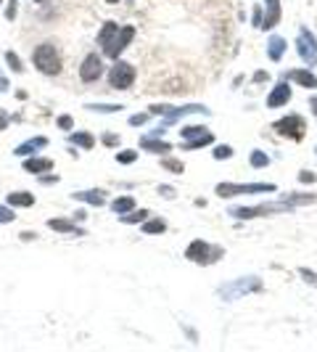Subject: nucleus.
I'll return each mask as SVG.
<instances>
[{
    "instance_id": "f257e3e1",
    "label": "nucleus",
    "mask_w": 317,
    "mask_h": 352,
    "mask_svg": "<svg viewBox=\"0 0 317 352\" xmlns=\"http://www.w3.org/2000/svg\"><path fill=\"white\" fill-rule=\"evenodd\" d=\"M32 64L37 67V72L48 74V77H56V74L61 72V56H58V51H56L50 43L37 45L34 53H32Z\"/></svg>"
},
{
    "instance_id": "f03ea898",
    "label": "nucleus",
    "mask_w": 317,
    "mask_h": 352,
    "mask_svg": "<svg viewBox=\"0 0 317 352\" xmlns=\"http://www.w3.org/2000/svg\"><path fill=\"white\" fill-rule=\"evenodd\" d=\"M222 254H225V252H222V246L206 244V241H201V238H196L193 244L188 246V252H185V257H188L190 262H198V265H214Z\"/></svg>"
},
{
    "instance_id": "7ed1b4c3",
    "label": "nucleus",
    "mask_w": 317,
    "mask_h": 352,
    "mask_svg": "<svg viewBox=\"0 0 317 352\" xmlns=\"http://www.w3.org/2000/svg\"><path fill=\"white\" fill-rule=\"evenodd\" d=\"M275 133L291 138V141H302L304 133H306V122L299 114H288V117H283V119H278V122H275Z\"/></svg>"
},
{
    "instance_id": "20e7f679",
    "label": "nucleus",
    "mask_w": 317,
    "mask_h": 352,
    "mask_svg": "<svg viewBox=\"0 0 317 352\" xmlns=\"http://www.w3.org/2000/svg\"><path fill=\"white\" fill-rule=\"evenodd\" d=\"M262 191H275V183H254V185H240V183H220L217 196L230 199L238 193H262Z\"/></svg>"
},
{
    "instance_id": "39448f33",
    "label": "nucleus",
    "mask_w": 317,
    "mask_h": 352,
    "mask_svg": "<svg viewBox=\"0 0 317 352\" xmlns=\"http://www.w3.org/2000/svg\"><path fill=\"white\" fill-rule=\"evenodd\" d=\"M135 67L132 64H127V61H116L114 64V69H111L108 74V82H111V88H116V90H127L130 85L135 82Z\"/></svg>"
},
{
    "instance_id": "423d86ee",
    "label": "nucleus",
    "mask_w": 317,
    "mask_h": 352,
    "mask_svg": "<svg viewBox=\"0 0 317 352\" xmlns=\"http://www.w3.org/2000/svg\"><path fill=\"white\" fill-rule=\"evenodd\" d=\"M132 37H135V27H122V30H119V32L104 45V53L108 56V59L116 61V56H122V51L127 48L130 43H132Z\"/></svg>"
},
{
    "instance_id": "0eeeda50",
    "label": "nucleus",
    "mask_w": 317,
    "mask_h": 352,
    "mask_svg": "<svg viewBox=\"0 0 317 352\" xmlns=\"http://www.w3.org/2000/svg\"><path fill=\"white\" fill-rule=\"evenodd\" d=\"M100 74H104V61H100V56H96V53L85 56V61H82V67H80V80L82 82H96Z\"/></svg>"
},
{
    "instance_id": "6e6552de",
    "label": "nucleus",
    "mask_w": 317,
    "mask_h": 352,
    "mask_svg": "<svg viewBox=\"0 0 317 352\" xmlns=\"http://www.w3.org/2000/svg\"><path fill=\"white\" fill-rule=\"evenodd\" d=\"M296 48H299V56L310 64H317V40H314V35L312 32H302V37H299V43H296Z\"/></svg>"
},
{
    "instance_id": "1a4fd4ad",
    "label": "nucleus",
    "mask_w": 317,
    "mask_h": 352,
    "mask_svg": "<svg viewBox=\"0 0 317 352\" xmlns=\"http://www.w3.org/2000/svg\"><path fill=\"white\" fill-rule=\"evenodd\" d=\"M288 101H291V85H288L286 80H280V82L272 88V93H270L267 106H270V109H280V106L288 104Z\"/></svg>"
},
{
    "instance_id": "9d476101",
    "label": "nucleus",
    "mask_w": 317,
    "mask_h": 352,
    "mask_svg": "<svg viewBox=\"0 0 317 352\" xmlns=\"http://www.w3.org/2000/svg\"><path fill=\"white\" fill-rule=\"evenodd\" d=\"M48 228L56 230V233H74V236H82L85 230L74 225V220H66V217H50L48 220Z\"/></svg>"
},
{
    "instance_id": "9b49d317",
    "label": "nucleus",
    "mask_w": 317,
    "mask_h": 352,
    "mask_svg": "<svg viewBox=\"0 0 317 352\" xmlns=\"http://www.w3.org/2000/svg\"><path fill=\"white\" fill-rule=\"evenodd\" d=\"M24 170L26 172H32V175H42V172H48L53 170V159H45V156H30V159L24 162Z\"/></svg>"
},
{
    "instance_id": "f8f14e48",
    "label": "nucleus",
    "mask_w": 317,
    "mask_h": 352,
    "mask_svg": "<svg viewBox=\"0 0 317 352\" xmlns=\"http://www.w3.org/2000/svg\"><path fill=\"white\" fill-rule=\"evenodd\" d=\"M286 48H288V45H286V37L272 35V37H270V43H267V56H270L272 61H280L283 56H286Z\"/></svg>"
},
{
    "instance_id": "ddd939ff",
    "label": "nucleus",
    "mask_w": 317,
    "mask_h": 352,
    "mask_svg": "<svg viewBox=\"0 0 317 352\" xmlns=\"http://www.w3.org/2000/svg\"><path fill=\"white\" fill-rule=\"evenodd\" d=\"M264 3H267V16L262 22V30H272L280 22V0H264Z\"/></svg>"
},
{
    "instance_id": "4468645a",
    "label": "nucleus",
    "mask_w": 317,
    "mask_h": 352,
    "mask_svg": "<svg viewBox=\"0 0 317 352\" xmlns=\"http://www.w3.org/2000/svg\"><path fill=\"white\" fill-rule=\"evenodd\" d=\"M272 212V207H236L232 209V215L240 217V220H251V217H262V215H270Z\"/></svg>"
},
{
    "instance_id": "2eb2a0df",
    "label": "nucleus",
    "mask_w": 317,
    "mask_h": 352,
    "mask_svg": "<svg viewBox=\"0 0 317 352\" xmlns=\"http://www.w3.org/2000/svg\"><path fill=\"white\" fill-rule=\"evenodd\" d=\"M140 146L146 148V151H151V154H170L172 151V143L156 141V138H151V135H146L143 141H140Z\"/></svg>"
},
{
    "instance_id": "dca6fc26",
    "label": "nucleus",
    "mask_w": 317,
    "mask_h": 352,
    "mask_svg": "<svg viewBox=\"0 0 317 352\" xmlns=\"http://www.w3.org/2000/svg\"><path fill=\"white\" fill-rule=\"evenodd\" d=\"M288 77H291L294 82H299V85H304V88H317V77L312 72H306V69H291Z\"/></svg>"
},
{
    "instance_id": "f3484780",
    "label": "nucleus",
    "mask_w": 317,
    "mask_h": 352,
    "mask_svg": "<svg viewBox=\"0 0 317 352\" xmlns=\"http://www.w3.org/2000/svg\"><path fill=\"white\" fill-rule=\"evenodd\" d=\"M8 204H11V207H32L34 204V196L30 191H14V193H8V199H6Z\"/></svg>"
},
{
    "instance_id": "a211bd4d",
    "label": "nucleus",
    "mask_w": 317,
    "mask_h": 352,
    "mask_svg": "<svg viewBox=\"0 0 317 352\" xmlns=\"http://www.w3.org/2000/svg\"><path fill=\"white\" fill-rule=\"evenodd\" d=\"M74 199L85 201V204H92V207H100V204L106 201V193L104 191H80V193H74Z\"/></svg>"
},
{
    "instance_id": "6ab92c4d",
    "label": "nucleus",
    "mask_w": 317,
    "mask_h": 352,
    "mask_svg": "<svg viewBox=\"0 0 317 352\" xmlns=\"http://www.w3.org/2000/svg\"><path fill=\"white\" fill-rule=\"evenodd\" d=\"M185 114H209L204 106H196V104H190V106H180V109H166V117H170V122L172 119H177V117H185Z\"/></svg>"
},
{
    "instance_id": "aec40b11",
    "label": "nucleus",
    "mask_w": 317,
    "mask_h": 352,
    "mask_svg": "<svg viewBox=\"0 0 317 352\" xmlns=\"http://www.w3.org/2000/svg\"><path fill=\"white\" fill-rule=\"evenodd\" d=\"M45 146H48V138L37 135V138H32L30 143H22V146H18V148H16V154H18V156H30V154L37 151V148H45Z\"/></svg>"
},
{
    "instance_id": "412c9836",
    "label": "nucleus",
    "mask_w": 317,
    "mask_h": 352,
    "mask_svg": "<svg viewBox=\"0 0 317 352\" xmlns=\"http://www.w3.org/2000/svg\"><path fill=\"white\" fill-rule=\"evenodd\" d=\"M140 230H143V233H148V236H151V233H164V230H166V222H164L162 217H156V220H146L143 225H140Z\"/></svg>"
},
{
    "instance_id": "4be33fe9",
    "label": "nucleus",
    "mask_w": 317,
    "mask_h": 352,
    "mask_svg": "<svg viewBox=\"0 0 317 352\" xmlns=\"http://www.w3.org/2000/svg\"><path fill=\"white\" fill-rule=\"evenodd\" d=\"M69 141L74 146H80V148H92V146H96V138H92L90 133H72Z\"/></svg>"
},
{
    "instance_id": "5701e85b",
    "label": "nucleus",
    "mask_w": 317,
    "mask_h": 352,
    "mask_svg": "<svg viewBox=\"0 0 317 352\" xmlns=\"http://www.w3.org/2000/svg\"><path fill=\"white\" fill-rule=\"evenodd\" d=\"M132 207H135V199L132 196H119L114 204H111V209H114L116 215H124V212H130Z\"/></svg>"
},
{
    "instance_id": "b1692460",
    "label": "nucleus",
    "mask_w": 317,
    "mask_h": 352,
    "mask_svg": "<svg viewBox=\"0 0 317 352\" xmlns=\"http://www.w3.org/2000/svg\"><path fill=\"white\" fill-rule=\"evenodd\" d=\"M116 32H119V27H116L114 22H106L104 27H100V32H98V43H100V45H106V43L111 40V37L116 35Z\"/></svg>"
},
{
    "instance_id": "393cba45",
    "label": "nucleus",
    "mask_w": 317,
    "mask_h": 352,
    "mask_svg": "<svg viewBox=\"0 0 317 352\" xmlns=\"http://www.w3.org/2000/svg\"><path fill=\"white\" fill-rule=\"evenodd\" d=\"M212 143H214V135L212 133H204V135L196 138V141L185 143V148H190V151H193V148H204V146H212Z\"/></svg>"
},
{
    "instance_id": "a878e982",
    "label": "nucleus",
    "mask_w": 317,
    "mask_h": 352,
    "mask_svg": "<svg viewBox=\"0 0 317 352\" xmlns=\"http://www.w3.org/2000/svg\"><path fill=\"white\" fill-rule=\"evenodd\" d=\"M270 164V156L264 151H251V167H256V170H262V167Z\"/></svg>"
},
{
    "instance_id": "bb28decb",
    "label": "nucleus",
    "mask_w": 317,
    "mask_h": 352,
    "mask_svg": "<svg viewBox=\"0 0 317 352\" xmlns=\"http://www.w3.org/2000/svg\"><path fill=\"white\" fill-rule=\"evenodd\" d=\"M204 133H206V127H201V125H193V127H182V138H185V141H190V138H198V135H204Z\"/></svg>"
},
{
    "instance_id": "cd10ccee",
    "label": "nucleus",
    "mask_w": 317,
    "mask_h": 352,
    "mask_svg": "<svg viewBox=\"0 0 317 352\" xmlns=\"http://www.w3.org/2000/svg\"><path fill=\"white\" fill-rule=\"evenodd\" d=\"M148 217V212L146 209H138V212H124L122 215V222H143Z\"/></svg>"
},
{
    "instance_id": "c85d7f7f",
    "label": "nucleus",
    "mask_w": 317,
    "mask_h": 352,
    "mask_svg": "<svg viewBox=\"0 0 317 352\" xmlns=\"http://www.w3.org/2000/svg\"><path fill=\"white\" fill-rule=\"evenodd\" d=\"M116 162H119V164H132V162H138V151H132V148H127V151H119V154H116Z\"/></svg>"
},
{
    "instance_id": "c756f323",
    "label": "nucleus",
    "mask_w": 317,
    "mask_h": 352,
    "mask_svg": "<svg viewBox=\"0 0 317 352\" xmlns=\"http://www.w3.org/2000/svg\"><path fill=\"white\" fill-rule=\"evenodd\" d=\"M283 201H304V204H312V201H317V196H314V193H288Z\"/></svg>"
},
{
    "instance_id": "7c9ffc66",
    "label": "nucleus",
    "mask_w": 317,
    "mask_h": 352,
    "mask_svg": "<svg viewBox=\"0 0 317 352\" xmlns=\"http://www.w3.org/2000/svg\"><path fill=\"white\" fill-rule=\"evenodd\" d=\"M162 167L164 170H170V172H174V175H180L185 167H182V162H177V159H170V156H166V159H162Z\"/></svg>"
},
{
    "instance_id": "2f4dec72",
    "label": "nucleus",
    "mask_w": 317,
    "mask_h": 352,
    "mask_svg": "<svg viewBox=\"0 0 317 352\" xmlns=\"http://www.w3.org/2000/svg\"><path fill=\"white\" fill-rule=\"evenodd\" d=\"M90 111H104V114H111V111H119L122 106L119 104H88Z\"/></svg>"
},
{
    "instance_id": "473e14b6",
    "label": "nucleus",
    "mask_w": 317,
    "mask_h": 352,
    "mask_svg": "<svg viewBox=\"0 0 317 352\" xmlns=\"http://www.w3.org/2000/svg\"><path fill=\"white\" fill-rule=\"evenodd\" d=\"M6 64H8V67H11V69H14L16 74L24 69V67H22V61H18V56H16L14 51H8V53H6Z\"/></svg>"
},
{
    "instance_id": "72a5a7b5",
    "label": "nucleus",
    "mask_w": 317,
    "mask_h": 352,
    "mask_svg": "<svg viewBox=\"0 0 317 352\" xmlns=\"http://www.w3.org/2000/svg\"><path fill=\"white\" fill-rule=\"evenodd\" d=\"M230 156H232L230 146H217V148H214V159H230Z\"/></svg>"
},
{
    "instance_id": "f704fd0d",
    "label": "nucleus",
    "mask_w": 317,
    "mask_h": 352,
    "mask_svg": "<svg viewBox=\"0 0 317 352\" xmlns=\"http://www.w3.org/2000/svg\"><path fill=\"white\" fill-rule=\"evenodd\" d=\"M14 209L11 207H3V204H0V225H3V222H14Z\"/></svg>"
},
{
    "instance_id": "c9c22d12",
    "label": "nucleus",
    "mask_w": 317,
    "mask_h": 352,
    "mask_svg": "<svg viewBox=\"0 0 317 352\" xmlns=\"http://www.w3.org/2000/svg\"><path fill=\"white\" fill-rule=\"evenodd\" d=\"M146 122H148V114H132V117H130V125H132V127H140Z\"/></svg>"
},
{
    "instance_id": "e433bc0d",
    "label": "nucleus",
    "mask_w": 317,
    "mask_h": 352,
    "mask_svg": "<svg viewBox=\"0 0 317 352\" xmlns=\"http://www.w3.org/2000/svg\"><path fill=\"white\" fill-rule=\"evenodd\" d=\"M72 125H74V119H72L69 114H61V117H58V127H61V130H72Z\"/></svg>"
},
{
    "instance_id": "4c0bfd02",
    "label": "nucleus",
    "mask_w": 317,
    "mask_h": 352,
    "mask_svg": "<svg viewBox=\"0 0 317 352\" xmlns=\"http://www.w3.org/2000/svg\"><path fill=\"white\" fill-rule=\"evenodd\" d=\"M314 180H317L314 172H310V170H302L299 172V183H314Z\"/></svg>"
},
{
    "instance_id": "58836bf2",
    "label": "nucleus",
    "mask_w": 317,
    "mask_h": 352,
    "mask_svg": "<svg viewBox=\"0 0 317 352\" xmlns=\"http://www.w3.org/2000/svg\"><path fill=\"white\" fill-rule=\"evenodd\" d=\"M100 141H104V146H116V143H119V135H114V133H104V138H100Z\"/></svg>"
},
{
    "instance_id": "ea45409f",
    "label": "nucleus",
    "mask_w": 317,
    "mask_h": 352,
    "mask_svg": "<svg viewBox=\"0 0 317 352\" xmlns=\"http://www.w3.org/2000/svg\"><path fill=\"white\" fill-rule=\"evenodd\" d=\"M166 109H170L166 104H154V106L148 109V111H151V114H166Z\"/></svg>"
},
{
    "instance_id": "a19ab883",
    "label": "nucleus",
    "mask_w": 317,
    "mask_h": 352,
    "mask_svg": "<svg viewBox=\"0 0 317 352\" xmlns=\"http://www.w3.org/2000/svg\"><path fill=\"white\" fill-rule=\"evenodd\" d=\"M251 22H254V27H262V8L259 6H254V19Z\"/></svg>"
},
{
    "instance_id": "79ce46f5",
    "label": "nucleus",
    "mask_w": 317,
    "mask_h": 352,
    "mask_svg": "<svg viewBox=\"0 0 317 352\" xmlns=\"http://www.w3.org/2000/svg\"><path fill=\"white\" fill-rule=\"evenodd\" d=\"M40 183H42V185H50V183H58V175H45V172H42V178H40Z\"/></svg>"
},
{
    "instance_id": "37998d69",
    "label": "nucleus",
    "mask_w": 317,
    "mask_h": 352,
    "mask_svg": "<svg viewBox=\"0 0 317 352\" xmlns=\"http://www.w3.org/2000/svg\"><path fill=\"white\" fill-rule=\"evenodd\" d=\"M8 122H11L8 111H3V109H0V130H6V127H8Z\"/></svg>"
},
{
    "instance_id": "c03bdc74",
    "label": "nucleus",
    "mask_w": 317,
    "mask_h": 352,
    "mask_svg": "<svg viewBox=\"0 0 317 352\" xmlns=\"http://www.w3.org/2000/svg\"><path fill=\"white\" fill-rule=\"evenodd\" d=\"M6 19H8V22H11V19H16V3H11V6L6 8Z\"/></svg>"
},
{
    "instance_id": "a18cd8bd",
    "label": "nucleus",
    "mask_w": 317,
    "mask_h": 352,
    "mask_svg": "<svg viewBox=\"0 0 317 352\" xmlns=\"http://www.w3.org/2000/svg\"><path fill=\"white\" fill-rule=\"evenodd\" d=\"M267 80H270L267 72H256V74H254V82H267Z\"/></svg>"
},
{
    "instance_id": "49530a36",
    "label": "nucleus",
    "mask_w": 317,
    "mask_h": 352,
    "mask_svg": "<svg viewBox=\"0 0 317 352\" xmlns=\"http://www.w3.org/2000/svg\"><path fill=\"white\" fill-rule=\"evenodd\" d=\"M158 193H162V196H172V188H170V185H162V188H158Z\"/></svg>"
},
{
    "instance_id": "de8ad7c7",
    "label": "nucleus",
    "mask_w": 317,
    "mask_h": 352,
    "mask_svg": "<svg viewBox=\"0 0 317 352\" xmlns=\"http://www.w3.org/2000/svg\"><path fill=\"white\" fill-rule=\"evenodd\" d=\"M302 278H306V281H312V283L317 281V278H314V275H312L310 270H304V267H302Z\"/></svg>"
},
{
    "instance_id": "09e8293b",
    "label": "nucleus",
    "mask_w": 317,
    "mask_h": 352,
    "mask_svg": "<svg viewBox=\"0 0 317 352\" xmlns=\"http://www.w3.org/2000/svg\"><path fill=\"white\" fill-rule=\"evenodd\" d=\"M22 241H34V233H30V230H26V233H22Z\"/></svg>"
},
{
    "instance_id": "8fccbe9b",
    "label": "nucleus",
    "mask_w": 317,
    "mask_h": 352,
    "mask_svg": "<svg viewBox=\"0 0 317 352\" xmlns=\"http://www.w3.org/2000/svg\"><path fill=\"white\" fill-rule=\"evenodd\" d=\"M0 90H8V80L6 77H0Z\"/></svg>"
},
{
    "instance_id": "3c124183",
    "label": "nucleus",
    "mask_w": 317,
    "mask_h": 352,
    "mask_svg": "<svg viewBox=\"0 0 317 352\" xmlns=\"http://www.w3.org/2000/svg\"><path fill=\"white\" fill-rule=\"evenodd\" d=\"M310 104H312V111H314V114H317V96H314V98L310 101Z\"/></svg>"
},
{
    "instance_id": "603ef678",
    "label": "nucleus",
    "mask_w": 317,
    "mask_h": 352,
    "mask_svg": "<svg viewBox=\"0 0 317 352\" xmlns=\"http://www.w3.org/2000/svg\"><path fill=\"white\" fill-rule=\"evenodd\" d=\"M106 3H111V6H114V3H119V0H106Z\"/></svg>"
},
{
    "instance_id": "864d4df0",
    "label": "nucleus",
    "mask_w": 317,
    "mask_h": 352,
    "mask_svg": "<svg viewBox=\"0 0 317 352\" xmlns=\"http://www.w3.org/2000/svg\"><path fill=\"white\" fill-rule=\"evenodd\" d=\"M40 3H42V0H40Z\"/></svg>"
}]
</instances>
